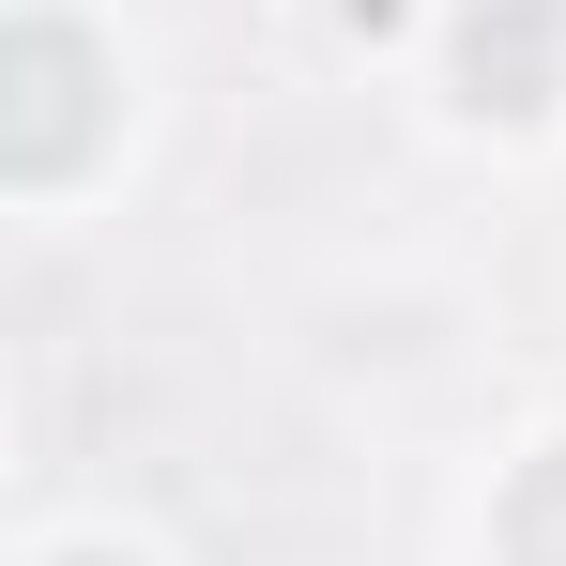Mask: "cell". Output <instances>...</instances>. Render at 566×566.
<instances>
[{"label": "cell", "instance_id": "obj_1", "mask_svg": "<svg viewBox=\"0 0 566 566\" xmlns=\"http://www.w3.org/2000/svg\"><path fill=\"white\" fill-rule=\"evenodd\" d=\"M505 566H566V444L505 490Z\"/></svg>", "mask_w": 566, "mask_h": 566}]
</instances>
